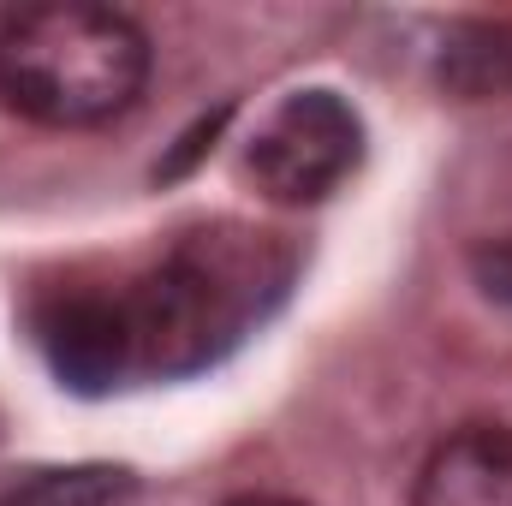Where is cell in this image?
<instances>
[{
  "instance_id": "3957f363",
  "label": "cell",
  "mask_w": 512,
  "mask_h": 506,
  "mask_svg": "<svg viewBox=\"0 0 512 506\" xmlns=\"http://www.w3.org/2000/svg\"><path fill=\"white\" fill-rule=\"evenodd\" d=\"M358 155H364V120L352 114V102H340L334 90H298L256 126L245 173L268 203L298 209L334 197L352 179Z\"/></svg>"
},
{
  "instance_id": "5b68a950",
  "label": "cell",
  "mask_w": 512,
  "mask_h": 506,
  "mask_svg": "<svg viewBox=\"0 0 512 506\" xmlns=\"http://www.w3.org/2000/svg\"><path fill=\"white\" fill-rule=\"evenodd\" d=\"M411 506H512V429H453L417 471Z\"/></svg>"
},
{
  "instance_id": "6da1fadb",
  "label": "cell",
  "mask_w": 512,
  "mask_h": 506,
  "mask_svg": "<svg viewBox=\"0 0 512 506\" xmlns=\"http://www.w3.org/2000/svg\"><path fill=\"white\" fill-rule=\"evenodd\" d=\"M292 251L262 227H203L161 268H149L126 298L131 358L143 376H191L233 352L280 304Z\"/></svg>"
},
{
  "instance_id": "277c9868",
  "label": "cell",
  "mask_w": 512,
  "mask_h": 506,
  "mask_svg": "<svg viewBox=\"0 0 512 506\" xmlns=\"http://www.w3.org/2000/svg\"><path fill=\"white\" fill-rule=\"evenodd\" d=\"M36 340L54 364V376L78 393H108L137 370L131 358V322L120 292H60L36 316Z\"/></svg>"
},
{
  "instance_id": "52a82bcc",
  "label": "cell",
  "mask_w": 512,
  "mask_h": 506,
  "mask_svg": "<svg viewBox=\"0 0 512 506\" xmlns=\"http://www.w3.org/2000/svg\"><path fill=\"white\" fill-rule=\"evenodd\" d=\"M131 471L120 465H24L0 471V506H120Z\"/></svg>"
},
{
  "instance_id": "ba28073f",
  "label": "cell",
  "mask_w": 512,
  "mask_h": 506,
  "mask_svg": "<svg viewBox=\"0 0 512 506\" xmlns=\"http://www.w3.org/2000/svg\"><path fill=\"white\" fill-rule=\"evenodd\" d=\"M471 274H477V286H483L489 298L512 304V233H501V239H483V245L471 251Z\"/></svg>"
},
{
  "instance_id": "7a4b0ae2",
  "label": "cell",
  "mask_w": 512,
  "mask_h": 506,
  "mask_svg": "<svg viewBox=\"0 0 512 506\" xmlns=\"http://www.w3.org/2000/svg\"><path fill=\"white\" fill-rule=\"evenodd\" d=\"M149 60L143 24L114 6L60 0L0 18V102L36 126L84 131L131 114Z\"/></svg>"
},
{
  "instance_id": "9c48e42d",
  "label": "cell",
  "mask_w": 512,
  "mask_h": 506,
  "mask_svg": "<svg viewBox=\"0 0 512 506\" xmlns=\"http://www.w3.org/2000/svg\"><path fill=\"white\" fill-rule=\"evenodd\" d=\"M221 506H304V501H292V495H233Z\"/></svg>"
},
{
  "instance_id": "8992f818",
  "label": "cell",
  "mask_w": 512,
  "mask_h": 506,
  "mask_svg": "<svg viewBox=\"0 0 512 506\" xmlns=\"http://www.w3.org/2000/svg\"><path fill=\"white\" fill-rule=\"evenodd\" d=\"M441 84L465 102H489L512 90V18L459 24L441 42Z\"/></svg>"
}]
</instances>
